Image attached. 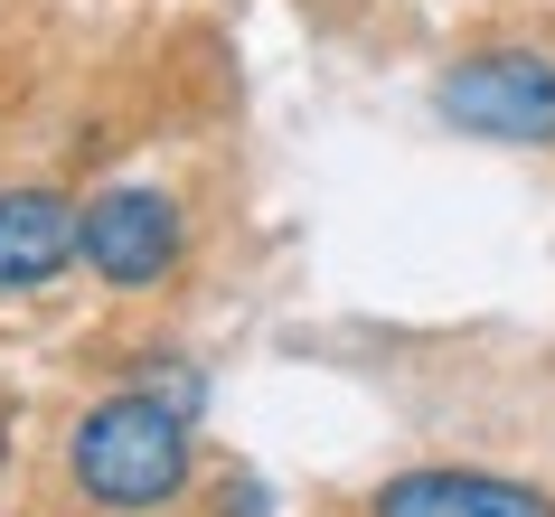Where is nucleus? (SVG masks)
Returning <instances> with one entry per match:
<instances>
[{"mask_svg":"<svg viewBox=\"0 0 555 517\" xmlns=\"http://www.w3.org/2000/svg\"><path fill=\"white\" fill-rule=\"evenodd\" d=\"M434 114L470 142H499V151H546L555 142V57L546 48H470L434 76Z\"/></svg>","mask_w":555,"mask_h":517,"instance_id":"3","label":"nucleus"},{"mask_svg":"<svg viewBox=\"0 0 555 517\" xmlns=\"http://www.w3.org/2000/svg\"><path fill=\"white\" fill-rule=\"evenodd\" d=\"M0 470H10V396H0Z\"/></svg>","mask_w":555,"mask_h":517,"instance_id":"7","label":"nucleus"},{"mask_svg":"<svg viewBox=\"0 0 555 517\" xmlns=\"http://www.w3.org/2000/svg\"><path fill=\"white\" fill-rule=\"evenodd\" d=\"M367 517H555V489L518 480V470H480V461H414L377 480Z\"/></svg>","mask_w":555,"mask_h":517,"instance_id":"4","label":"nucleus"},{"mask_svg":"<svg viewBox=\"0 0 555 517\" xmlns=\"http://www.w3.org/2000/svg\"><path fill=\"white\" fill-rule=\"evenodd\" d=\"M66 489L94 517H170L198 499V432L160 386H104L66 424Z\"/></svg>","mask_w":555,"mask_h":517,"instance_id":"1","label":"nucleus"},{"mask_svg":"<svg viewBox=\"0 0 555 517\" xmlns=\"http://www.w3.org/2000/svg\"><path fill=\"white\" fill-rule=\"evenodd\" d=\"M189 263V207L160 179H104L94 198H76V273L104 292H160Z\"/></svg>","mask_w":555,"mask_h":517,"instance_id":"2","label":"nucleus"},{"mask_svg":"<svg viewBox=\"0 0 555 517\" xmlns=\"http://www.w3.org/2000/svg\"><path fill=\"white\" fill-rule=\"evenodd\" d=\"M217 517H273V499H263V480H245V470H227V480H217Z\"/></svg>","mask_w":555,"mask_h":517,"instance_id":"6","label":"nucleus"},{"mask_svg":"<svg viewBox=\"0 0 555 517\" xmlns=\"http://www.w3.org/2000/svg\"><path fill=\"white\" fill-rule=\"evenodd\" d=\"M76 273V198L66 189H0V301H29V292Z\"/></svg>","mask_w":555,"mask_h":517,"instance_id":"5","label":"nucleus"}]
</instances>
